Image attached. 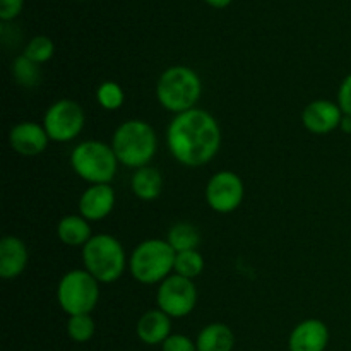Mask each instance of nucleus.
Here are the masks:
<instances>
[{
    "label": "nucleus",
    "instance_id": "aec40b11",
    "mask_svg": "<svg viewBox=\"0 0 351 351\" xmlns=\"http://www.w3.org/2000/svg\"><path fill=\"white\" fill-rule=\"evenodd\" d=\"M199 242H201L199 232L195 230V226L189 225V223H177L168 232V243L173 247L177 254L185 252V250H195Z\"/></svg>",
    "mask_w": 351,
    "mask_h": 351
},
{
    "label": "nucleus",
    "instance_id": "a211bd4d",
    "mask_svg": "<svg viewBox=\"0 0 351 351\" xmlns=\"http://www.w3.org/2000/svg\"><path fill=\"white\" fill-rule=\"evenodd\" d=\"M163 177L154 167L137 168L132 177V191L143 201H153L161 194Z\"/></svg>",
    "mask_w": 351,
    "mask_h": 351
},
{
    "label": "nucleus",
    "instance_id": "7ed1b4c3",
    "mask_svg": "<svg viewBox=\"0 0 351 351\" xmlns=\"http://www.w3.org/2000/svg\"><path fill=\"white\" fill-rule=\"evenodd\" d=\"M201 91L202 86L199 75L184 65L165 71L156 88L161 106L175 112L177 115L194 108V105L201 98Z\"/></svg>",
    "mask_w": 351,
    "mask_h": 351
},
{
    "label": "nucleus",
    "instance_id": "f257e3e1",
    "mask_svg": "<svg viewBox=\"0 0 351 351\" xmlns=\"http://www.w3.org/2000/svg\"><path fill=\"white\" fill-rule=\"evenodd\" d=\"M221 144L219 125L211 113L192 108L178 113L168 127V147L178 163L202 167L216 156Z\"/></svg>",
    "mask_w": 351,
    "mask_h": 351
},
{
    "label": "nucleus",
    "instance_id": "f8f14e48",
    "mask_svg": "<svg viewBox=\"0 0 351 351\" xmlns=\"http://www.w3.org/2000/svg\"><path fill=\"white\" fill-rule=\"evenodd\" d=\"M10 146L23 156H36L43 153L48 144V134L45 127L34 122H21L10 130Z\"/></svg>",
    "mask_w": 351,
    "mask_h": 351
},
{
    "label": "nucleus",
    "instance_id": "f03ea898",
    "mask_svg": "<svg viewBox=\"0 0 351 351\" xmlns=\"http://www.w3.org/2000/svg\"><path fill=\"white\" fill-rule=\"evenodd\" d=\"M112 147L115 151L117 160L125 167H147L156 153V134L149 123L143 120H129L115 130Z\"/></svg>",
    "mask_w": 351,
    "mask_h": 351
},
{
    "label": "nucleus",
    "instance_id": "0eeeda50",
    "mask_svg": "<svg viewBox=\"0 0 351 351\" xmlns=\"http://www.w3.org/2000/svg\"><path fill=\"white\" fill-rule=\"evenodd\" d=\"M99 281L88 271L74 269L65 274L57 288V300L69 315L89 314L99 298Z\"/></svg>",
    "mask_w": 351,
    "mask_h": 351
},
{
    "label": "nucleus",
    "instance_id": "4be33fe9",
    "mask_svg": "<svg viewBox=\"0 0 351 351\" xmlns=\"http://www.w3.org/2000/svg\"><path fill=\"white\" fill-rule=\"evenodd\" d=\"M204 269V259L197 250H185V252H178L175 257V273L178 276H184L192 280V278L199 276Z\"/></svg>",
    "mask_w": 351,
    "mask_h": 351
},
{
    "label": "nucleus",
    "instance_id": "dca6fc26",
    "mask_svg": "<svg viewBox=\"0 0 351 351\" xmlns=\"http://www.w3.org/2000/svg\"><path fill=\"white\" fill-rule=\"evenodd\" d=\"M170 315L163 311H149L137 322V336L146 345H158L170 338Z\"/></svg>",
    "mask_w": 351,
    "mask_h": 351
},
{
    "label": "nucleus",
    "instance_id": "4468645a",
    "mask_svg": "<svg viewBox=\"0 0 351 351\" xmlns=\"http://www.w3.org/2000/svg\"><path fill=\"white\" fill-rule=\"evenodd\" d=\"M115 206V194L108 184L91 185L79 201V211L84 219L99 221L112 213Z\"/></svg>",
    "mask_w": 351,
    "mask_h": 351
},
{
    "label": "nucleus",
    "instance_id": "c85d7f7f",
    "mask_svg": "<svg viewBox=\"0 0 351 351\" xmlns=\"http://www.w3.org/2000/svg\"><path fill=\"white\" fill-rule=\"evenodd\" d=\"M343 129V132L345 134H351V117L350 115H345L341 120V125H339Z\"/></svg>",
    "mask_w": 351,
    "mask_h": 351
},
{
    "label": "nucleus",
    "instance_id": "a878e982",
    "mask_svg": "<svg viewBox=\"0 0 351 351\" xmlns=\"http://www.w3.org/2000/svg\"><path fill=\"white\" fill-rule=\"evenodd\" d=\"M197 346H194V343L187 338V336L175 335L170 336L167 341L163 343V351H195Z\"/></svg>",
    "mask_w": 351,
    "mask_h": 351
},
{
    "label": "nucleus",
    "instance_id": "6ab92c4d",
    "mask_svg": "<svg viewBox=\"0 0 351 351\" xmlns=\"http://www.w3.org/2000/svg\"><path fill=\"white\" fill-rule=\"evenodd\" d=\"M58 239L65 243V245L79 247L86 245L91 240V228L88 225V219L82 216H65L58 223Z\"/></svg>",
    "mask_w": 351,
    "mask_h": 351
},
{
    "label": "nucleus",
    "instance_id": "9d476101",
    "mask_svg": "<svg viewBox=\"0 0 351 351\" xmlns=\"http://www.w3.org/2000/svg\"><path fill=\"white\" fill-rule=\"evenodd\" d=\"M243 182L233 171H219L213 175L206 187V201L215 211L232 213L242 204Z\"/></svg>",
    "mask_w": 351,
    "mask_h": 351
},
{
    "label": "nucleus",
    "instance_id": "20e7f679",
    "mask_svg": "<svg viewBox=\"0 0 351 351\" xmlns=\"http://www.w3.org/2000/svg\"><path fill=\"white\" fill-rule=\"evenodd\" d=\"M82 261L99 283H113L125 269V250L115 237L96 235L82 247Z\"/></svg>",
    "mask_w": 351,
    "mask_h": 351
},
{
    "label": "nucleus",
    "instance_id": "1a4fd4ad",
    "mask_svg": "<svg viewBox=\"0 0 351 351\" xmlns=\"http://www.w3.org/2000/svg\"><path fill=\"white\" fill-rule=\"evenodd\" d=\"M197 302V290L192 280L184 276H168L161 281L158 290V305L160 311L170 317H185L191 314Z\"/></svg>",
    "mask_w": 351,
    "mask_h": 351
},
{
    "label": "nucleus",
    "instance_id": "ddd939ff",
    "mask_svg": "<svg viewBox=\"0 0 351 351\" xmlns=\"http://www.w3.org/2000/svg\"><path fill=\"white\" fill-rule=\"evenodd\" d=\"M329 341L328 326L317 319L298 324L290 336V351H324Z\"/></svg>",
    "mask_w": 351,
    "mask_h": 351
},
{
    "label": "nucleus",
    "instance_id": "412c9836",
    "mask_svg": "<svg viewBox=\"0 0 351 351\" xmlns=\"http://www.w3.org/2000/svg\"><path fill=\"white\" fill-rule=\"evenodd\" d=\"M12 74L16 81L21 86H26V88H34L41 81V71L38 64H34L33 60H29L24 55L23 57H17L12 62Z\"/></svg>",
    "mask_w": 351,
    "mask_h": 351
},
{
    "label": "nucleus",
    "instance_id": "cd10ccee",
    "mask_svg": "<svg viewBox=\"0 0 351 351\" xmlns=\"http://www.w3.org/2000/svg\"><path fill=\"white\" fill-rule=\"evenodd\" d=\"M23 9V0H0V17L10 21Z\"/></svg>",
    "mask_w": 351,
    "mask_h": 351
},
{
    "label": "nucleus",
    "instance_id": "5701e85b",
    "mask_svg": "<svg viewBox=\"0 0 351 351\" xmlns=\"http://www.w3.org/2000/svg\"><path fill=\"white\" fill-rule=\"evenodd\" d=\"M95 321L91 319V315H71L67 322V332L74 341L77 343H86L93 338L95 335Z\"/></svg>",
    "mask_w": 351,
    "mask_h": 351
},
{
    "label": "nucleus",
    "instance_id": "bb28decb",
    "mask_svg": "<svg viewBox=\"0 0 351 351\" xmlns=\"http://www.w3.org/2000/svg\"><path fill=\"white\" fill-rule=\"evenodd\" d=\"M338 105L345 115L351 117V74L346 75L345 81H343L341 86H339Z\"/></svg>",
    "mask_w": 351,
    "mask_h": 351
},
{
    "label": "nucleus",
    "instance_id": "39448f33",
    "mask_svg": "<svg viewBox=\"0 0 351 351\" xmlns=\"http://www.w3.org/2000/svg\"><path fill=\"white\" fill-rule=\"evenodd\" d=\"M175 257L177 252L165 240H146L137 245L130 256V273L139 283H160L167 280L171 269H175Z\"/></svg>",
    "mask_w": 351,
    "mask_h": 351
},
{
    "label": "nucleus",
    "instance_id": "2eb2a0df",
    "mask_svg": "<svg viewBox=\"0 0 351 351\" xmlns=\"http://www.w3.org/2000/svg\"><path fill=\"white\" fill-rule=\"evenodd\" d=\"M27 264V249L17 237H3L0 240V276L3 280L17 278Z\"/></svg>",
    "mask_w": 351,
    "mask_h": 351
},
{
    "label": "nucleus",
    "instance_id": "f3484780",
    "mask_svg": "<svg viewBox=\"0 0 351 351\" xmlns=\"http://www.w3.org/2000/svg\"><path fill=\"white\" fill-rule=\"evenodd\" d=\"M235 336L225 324H209L197 338V351H232Z\"/></svg>",
    "mask_w": 351,
    "mask_h": 351
},
{
    "label": "nucleus",
    "instance_id": "6e6552de",
    "mask_svg": "<svg viewBox=\"0 0 351 351\" xmlns=\"http://www.w3.org/2000/svg\"><path fill=\"white\" fill-rule=\"evenodd\" d=\"M43 127L48 134V139L67 143L82 132L84 112L72 99H60L47 110Z\"/></svg>",
    "mask_w": 351,
    "mask_h": 351
},
{
    "label": "nucleus",
    "instance_id": "9b49d317",
    "mask_svg": "<svg viewBox=\"0 0 351 351\" xmlns=\"http://www.w3.org/2000/svg\"><path fill=\"white\" fill-rule=\"evenodd\" d=\"M343 117L345 113L341 112L339 105L328 99H317L305 106L302 113V122L305 129L311 130L312 134H329L341 125Z\"/></svg>",
    "mask_w": 351,
    "mask_h": 351
},
{
    "label": "nucleus",
    "instance_id": "b1692460",
    "mask_svg": "<svg viewBox=\"0 0 351 351\" xmlns=\"http://www.w3.org/2000/svg\"><path fill=\"white\" fill-rule=\"evenodd\" d=\"M53 41L47 36H34L33 40L27 43L26 50H24V57H27L29 60H33L34 64H43V62L50 60L51 55H53Z\"/></svg>",
    "mask_w": 351,
    "mask_h": 351
},
{
    "label": "nucleus",
    "instance_id": "423d86ee",
    "mask_svg": "<svg viewBox=\"0 0 351 351\" xmlns=\"http://www.w3.org/2000/svg\"><path fill=\"white\" fill-rule=\"evenodd\" d=\"M71 163L82 180L93 185H101L108 184L115 177L119 160L113 147H110L108 144L99 141H86L74 147Z\"/></svg>",
    "mask_w": 351,
    "mask_h": 351
},
{
    "label": "nucleus",
    "instance_id": "393cba45",
    "mask_svg": "<svg viewBox=\"0 0 351 351\" xmlns=\"http://www.w3.org/2000/svg\"><path fill=\"white\" fill-rule=\"evenodd\" d=\"M98 103L105 110H119L123 105V89L117 82H103L96 91Z\"/></svg>",
    "mask_w": 351,
    "mask_h": 351
},
{
    "label": "nucleus",
    "instance_id": "c756f323",
    "mask_svg": "<svg viewBox=\"0 0 351 351\" xmlns=\"http://www.w3.org/2000/svg\"><path fill=\"white\" fill-rule=\"evenodd\" d=\"M206 2H208L209 5L216 7V9H223V7L228 5V3L232 2V0H206Z\"/></svg>",
    "mask_w": 351,
    "mask_h": 351
}]
</instances>
